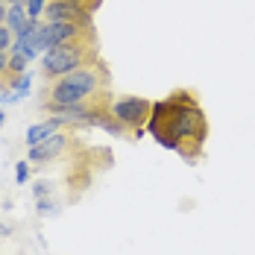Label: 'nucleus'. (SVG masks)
<instances>
[{
    "instance_id": "1",
    "label": "nucleus",
    "mask_w": 255,
    "mask_h": 255,
    "mask_svg": "<svg viewBox=\"0 0 255 255\" xmlns=\"http://www.w3.org/2000/svg\"><path fill=\"white\" fill-rule=\"evenodd\" d=\"M147 132L153 135L155 144L176 153L185 164H197L205 153L208 141V118L203 103L191 88H176L164 100L153 103Z\"/></svg>"
},
{
    "instance_id": "2",
    "label": "nucleus",
    "mask_w": 255,
    "mask_h": 255,
    "mask_svg": "<svg viewBox=\"0 0 255 255\" xmlns=\"http://www.w3.org/2000/svg\"><path fill=\"white\" fill-rule=\"evenodd\" d=\"M109 91V68L103 59H94L65 77L47 82L44 88V106H79Z\"/></svg>"
},
{
    "instance_id": "3",
    "label": "nucleus",
    "mask_w": 255,
    "mask_h": 255,
    "mask_svg": "<svg viewBox=\"0 0 255 255\" xmlns=\"http://www.w3.org/2000/svg\"><path fill=\"white\" fill-rule=\"evenodd\" d=\"M94 59H100L97 35L94 38H77L71 44H62V47H53V50L41 53V74H44L47 82H53V79L65 77V74L77 71V68L94 62Z\"/></svg>"
},
{
    "instance_id": "4",
    "label": "nucleus",
    "mask_w": 255,
    "mask_h": 255,
    "mask_svg": "<svg viewBox=\"0 0 255 255\" xmlns=\"http://www.w3.org/2000/svg\"><path fill=\"white\" fill-rule=\"evenodd\" d=\"M150 112H153V100H147V97H118V100H112V115L124 127L127 138H141L144 135Z\"/></svg>"
},
{
    "instance_id": "5",
    "label": "nucleus",
    "mask_w": 255,
    "mask_h": 255,
    "mask_svg": "<svg viewBox=\"0 0 255 255\" xmlns=\"http://www.w3.org/2000/svg\"><path fill=\"white\" fill-rule=\"evenodd\" d=\"M77 38H94V29L79 24H59V21H41L35 35H32V47L41 53L53 50V47H62V44H71Z\"/></svg>"
},
{
    "instance_id": "6",
    "label": "nucleus",
    "mask_w": 255,
    "mask_h": 255,
    "mask_svg": "<svg viewBox=\"0 0 255 255\" xmlns=\"http://www.w3.org/2000/svg\"><path fill=\"white\" fill-rule=\"evenodd\" d=\"M44 21H59V24H79L94 29V15L77 3V0H50L44 9Z\"/></svg>"
},
{
    "instance_id": "7",
    "label": "nucleus",
    "mask_w": 255,
    "mask_h": 255,
    "mask_svg": "<svg viewBox=\"0 0 255 255\" xmlns=\"http://www.w3.org/2000/svg\"><path fill=\"white\" fill-rule=\"evenodd\" d=\"M71 141H74V138L62 129V132L50 135L47 141H41V144L29 147V161H32V164H47V161H53V158H59V155L65 153V150L71 147Z\"/></svg>"
},
{
    "instance_id": "8",
    "label": "nucleus",
    "mask_w": 255,
    "mask_h": 255,
    "mask_svg": "<svg viewBox=\"0 0 255 255\" xmlns=\"http://www.w3.org/2000/svg\"><path fill=\"white\" fill-rule=\"evenodd\" d=\"M62 124L56 121V118H44V121H38V124H32V127L26 129V147H35V144H41V141H47L50 135L56 132H62Z\"/></svg>"
},
{
    "instance_id": "9",
    "label": "nucleus",
    "mask_w": 255,
    "mask_h": 255,
    "mask_svg": "<svg viewBox=\"0 0 255 255\" xmlns=\"http://www.w3.org/2000/svg\"><path fill=\"white\" fill-rule=\"evenodd\" d=\"M29 21V12H26V6H6V26L18 35L21 29L26 26Z\"/></svg>"
},
{
    "instance_id": "10",
    "label": "nucleus",
    "mask_w": 255,
    "mask_h": 255,
    "mask_svg": "<svg viewBox=\"0 0 255 255\" xmlns=\"http://www.w3.org/2000/svg\"><path fill=\"white\" fill-rule=\"evenodd\" d=\"M9 85H12V91H18L21 97H26V94H29V85H32V71H26L21 77H12Z\"/></svg>"
},
{
    "instance_id": "11",
    "label": "nucleus",
    "mask_w": 255,
    "mask_h": 255,
    "mask_svg": "<svg viewBox=\"0 0 255 255\" xmlns=\"http://www.w3.org/2000/svg\"><path fill=\"white\" fill-rule=\"evenodd\" d=\"M26 65H29L26 56H15V53H9V79L26 74Z\"/></svg>"
},
{
    "instance_id": "12",
    "label": "nucleus",
    "mask_w": 255,
    "mask_h": 255,
    "mask_svg": "<svg viewBox=\"0 0 255 255\" xmlns=\"http://www.w3.org/2000/svg\"><path fill=\"white\" fill-rule=\"evenodd\" d=\"M47 3H50V0H26V12H29V18H44Z\"/></svg>"
},
{
    "instance_id": "13",
    "label": "nucleus",
    "mask_w": 255,
    "mask_h": 255,
    "mask_svg": "<svg viewBox=\"0 0 255 255\" xmlns=\"http://www.w3.org/2000/svg\"><path fill=\"white\" fill-rule=\"evenodd\" d=\"M29 164H32L29 158H21V161L15 164V182H18V185H24L26 179H29Z\"/></svg>"
},
{
    "instance_id": "14",
    "label": "nucleus",
    "mask_w": 255,
    "mask_h": 255,
    "mask_svg": "<svg viewBox=\"0 0 255 255\" xmlns=\"http://www.w3.org/2000/svg\"><path fill=\"white\" fill-rule=\"evenodd\" d=\"M12 41H15V32H12L9 26L3 24V26H0V53H9Z\"/></svg>"
},
{
    "instance_id": "15",
    "label": "nucleus",
    "mask_w": 255,
    "mask_h": 255,
    "mask_svg": "<svg viewBox=\"0 0 255 255\" xmlns=\"http://www.w3.org/2000/svg\"><path fill=\"white\" fill-rule=\"evenodd\" d=\"M32 197H35V200H41V197H50V185H47L44 179H38V182L32 185Z\"/></svg>"
},
{
    "instance_id": "16",
    "label": "nucleus",
    "mask_w": 255,
    "mask_h": 255,
    "mask_svg": "<svg viewBox=\"0 0 255 255\" xmlns=\"http://www.w3.org/2000/svg\"><path fill=\"white\" fill-rule=\"evenodd\" d=\"M35 211L44 217V214H53V200L50 197H41V200H35Z\"/></svg>"
},
{
    "instance_id": "17",
    "label": "nucleus",
    "mask_w": 255,
    "mask_h": 255,
    "mask_svg": "<svg viewBox=\"0 0 255 255\" xmlns=\"http://www.w3.org/2000/svg\"><path fill=\"white\" fill-rule=\"evenodd\" d=\"M9 74V53H0V79Z\"/></svg>"
},
{
    "instance_id": "18",
    "label": "nucleus",
    "mask_w": 255,
    "mask_h": 255,
    "mask_svg": "<svg viewBox=\"0 0 255 255\" xmlns=\"http://www.w3.org/2000/svg\"><path fill=\"white\" fill-rule=\"evenodd\" d=\"M0 100H3V103H6V106H9V103H18V100H24V97H21L18 91H12V94H3Z\"/></svg>"
},
{
    "instance_id": "19",
    "label": "nucleus",
    "mask_w": 255,
    "mask_h": 255,
    "mask_svg": "<svg viewBox=\"0 0 255 255\" xmlns=\"http://www.w3.org/2000/svg\"><path fill=\"white\" fill-rule=\"evenodd\" d=\"M12 235V226L9 223H0V238H9Z\"/></svg>"
},
{
    "instance_id": "20",
    "label": "nucleus",
    "mask_w": 255,
    "mask_h": 255,
    "mask_svg": "<svg viewBox=\"0 0 255 255\" xmlns=\"http://www.w3.org/2000/svg\"><path fill=\"white\" fill-rule=\"evenodd\" d=\"M6 24V3H0V26Z\"/></svg>"
},
{
    "instance_id": "21",
    "label": "nucleus",
    "mask_w": 255,
    "mask_h": 255,
    "mask_svg": "<svg viewBox=\"0 0 255 255\" xmlns=\"http://www.w3.org/2000/svg\"><path fill=\"white\" fill-rule=\"evenodd\" d=\"M6 6H26V0H6Z\"/></svg>"
},
{
    "instance_id": "22",
    "label": "nucleus",
    "mask_w": 255,
    "mask_h": 255,
    "mask_svg": "<svg viewBox=\"0 0 255 255\" xmlns=\"http://www.w3.org/2000/svg\"><path fill=\"white\" fill-rule=\"evenodd\" d=\"M3 124H6V112H0V127H3Z\"/></svg>"
},
{
    "instance_id": "23",
    "label": "nucleus",
    "mask_w": 255,
    "mask_h": 255,
    "mask_svg": "<svg viewBox=\"0 0 255 255\" xmlns=\"http://www.w3.org/2000/svg\"><path fill=\"white\" fill-rule=\"evenodd\" d=\"M0 3H6V0H0Z\"/></svg>"
}]
</instances>
